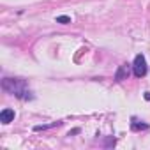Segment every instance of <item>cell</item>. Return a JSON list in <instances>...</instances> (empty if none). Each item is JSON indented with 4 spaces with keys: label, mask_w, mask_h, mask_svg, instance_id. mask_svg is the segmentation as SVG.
Wrapping results in <instances>:
<instances>
[{
    "label": "cell",
    "mask_w": 150,
    "mask_h": 150,
    "mask_svg": "<svg viewBox=\"0 0 150 150\" xmlns=\"http://www.w3.org/2000/svg\"><path fill=\"white\" fill-rule=\"evenodd\" d=\"M62 122H51V124H44V125H35L34 127V131H46V129H51V127H57V125H60Z\"/></svg>",
    "instance_id": "6"
},
{
    "label": "cell",
    "mask_w": 150,
    "mask_h": 150,
    "mask_svg": "<svg viewBox=\"0 0 150 150\" xmlns=\"http://www.w3.org/2000/svg\"><path fill=\"white\" fill-rule=\"evenodd\" d=\"M148 67H146V60L143 55H136L134 57V62H132V74L136 78H143L146 74Z\"/></svg>",
    "instance_id": "2"
},
{
    "label": "cell",
    "mask_w": 150,
    "mask_h": 150,
    "mask_svg": "<svg viewBox=\"0 0 150 150\" xmlns=\"http://www.w3.org/2000/svg\"><path fill=\"white\" fill-rule=\"evenodd\" d=\"M57 23L67 25V23H71V18H69V16H57Z\"/></svg>",
    "instance_id": "7"
},
{
    "label": "cell",
    "mask_w": 150,
    "mask_h": 150,
    "mask_svg": "<svg viewBox=\"0 0 150 150\" xmlns=\"http://www.w3.org/2000/svg\"><path fill=\"white\" fill-rule=\"evenodd\" d=\"M131 120H132V122H131V129H132V131H141V129H143V131H146V129H148V124L139 122L136 117H132Z\"/></svg>",
    "instance_id": "5"
},
{
    "label": "cell",
    "mask_w": 150,
    "mask_h": 150,
    "mask_svg": "<svg viewBox=\"0 0 150 150\" xmlns=\"http://www.w3.org/2000/svg\"><path fill=\"white\" fill-rule=\"evenodd\" d=\"M131 69H132V65H129V64H122V65L117 69V72H115V80H117V81H124V80H127V78L131 76Z\"/></svg>",
    "instance_id": "3"
},
{
    "label": "cell",
    "mask_w": 150,
    "mask_h": 150,
    "mask_svg": "<svg viewBox=\"0 0 150 150\" xmlns=\"http://www.w3.org/2000/svg\"><path fill=\"white\" fill-rule=\"evenodd\" d=\"M2 88L6 94H11L21 101H30L34 99L32 90L27 87V81L21 78H4L2 80Z\"/></svg>",
    "instance_id": "1"
},
{
    "label": "cell",
    "mask_w": 150,
    "mask_h": 150,
    "mask_svg": "<svg viewBox=\"0 0 150 150\" xmlns=\"http://www.w3.org/2000/svg\"><path fill=\"white\" fill-rule=\"evenodd\" d=\"M145 99H146V101H150V92H146V94H145Z\"/></svg>",
    "instance_id": "9"
},
{
    "label": "cell",
    "mask_w": 150,
    "mask_h": 150,
    "mask_svg": "<svg viewBox=\"0 0 150 150\" xmlns=\"http://www.w3.org/2000/svg\"><path fill=\"white\" fill-rule=\"evenodd\" d=\"M113 145H115V138H113V136H110V138L104 141V146H113Z\"/></svg>",
    "instance_id": "8"
},
{
    "label": "cell",
    "mask_w": 150,
    "mask_h": 150,
    "mask_svg": "<svg viewBox=\"0 0 150 150\" xmlns=\"http://www.w3.org/2000/svg\"><path fill=\"white\" fill-rule=\"evenodd\" d=\"M14 117H16L14 110H9V108H6V110H2V113H0V122L7 125V124H11V122L14 120Z\"/></svg>",
    "instance_id": "4"
}]
</instances>
